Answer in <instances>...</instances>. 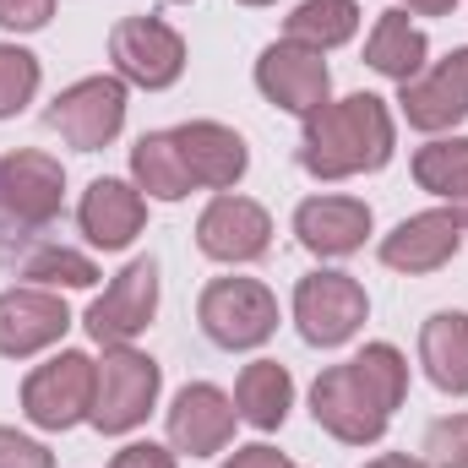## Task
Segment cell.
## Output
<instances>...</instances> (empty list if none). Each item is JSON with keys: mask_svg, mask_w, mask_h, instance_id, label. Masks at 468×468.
<instances>
[{"mask_svg": "<svg viewBox=\"0 0 468 468\" xmlns=\"http://www.w3.org/2000/svg\"><path fill=\"white\" fill-rule=\"evenodd\" d=\"M409 392V359L392 344H365L349 365H333L311 387V414L322 431H333L349 447L381 441L392 409Z\"/></svg>", "mask_w": 468, "mask_h": 468, "instance_id": "1", "label": "cell"}, {"mask_svg": "<svg viewBox=\"0 0 468 468\" xmlns=\"http://www.w3.org/2000/svg\"><path fill=\"white\" fill-rule=\"evenodd\" d=\"M392 158V115L376 93H349L344 104H322L305 115L300 164L316 180H349L365 169H381Z\"/></svg>", "mask_w": 468, "mask_h": 468, "instance_id": "2", "label": "cell"}, {"mask_svg": "<svg viewBox=\"0 0 468 468\" xmlns=\"http://www.w3.org/2000/svg\"><path fill=\"white\" fill-rule=\"evenodd\" d=\"M202 333L218 344V349H256L278 333V300L267 283L256 278H218L202 289Z\"/></svg>", "mask_w": 468, "mask_h": 468, "instance_id": "3", "label": "cell"}, {"mask_svg": "<svg viewBox=\"0 0 468 468\" xmlns=\"http://www.w3.org/2000/svg\"><path fill=\"white\" fill-rule=\"evenodd\" d=\"M158 359H147V354L115 349L104 354V365H99V381H93V425L104 431V436H125V431H136L142 420H147V409L158 403Z\"/></svg>", "mask_w": 468, "mask_h": 468, "instance_id": "4", "label": "cell"}, {"mask_svg": "<svg viewBox=\"0 0 468 468\" xmlns=\"http://www.w3.org/2000/svg\"><path fill=\"white\" fill-rule=\"evenodd\" d=\"M93 381H99V365L88 354H55L49 365H38L22 381V414L38 431H71L77 420L93 414Z\"/></svg>", "mask_w": 468, "mask_h": 468, "instance_id": "5", "label": "cell"}, {"mask_svg": "<svg viewBox=\"0 0 468 468\" xmlns=\"http://www.w3.org/2000/svg\"><path fill=\"white\" fill-rule=\"evenodd\" d=\"M365 311H370V300L349 272H311L294 289V322H300L305 344H316V349L349 344L365 322Z\"/></svg>", "mask_w": 468, "mask_h": 468, "instance_id": "6", "label": "cell"}, {"mask_svg": "<svg viewBox=\"0 0 468 468\" xmlns=\"http://www.w3.org/2000/svg\"><path fill=\"white\" fill-rule=\"evenodd\" d=\"M49 131H60L77 153H99L110 147L125 125V82L120 77H88L71 82L55 104H49Z\"/></svg>", "mask_w": 468, "mask_h": 468, "instance_id": "7", "label": "cell"}, {"mask_svg": "<svg viewBox=\"0 0 468 468\" xmlns=\"http://www.w3.org/2000/svg\"><path fill=\"white\" fill-rule=\"evenodd\" d=\"M256 88H261L278 110H289V115H316V110L327 104L333 77H327L322 49L283 38V44H267V49H261V60H256Z\"/></svg>", "mask_w": 468, "mask_h": 468, "instance_id": "8", "label": "cell"}, {"mask_svg": "<svg viewBox=\"0 0 468 468\" xmlns=\"http://www.w3.org/2000/svg\"><path fill=\"white\" fill-rule=\"evenodd\" d=\"M66 169L49 153H5L0 158V218L16 229H44L60 213Z\"/></svg>", "mask_w": 468, "mask_h": 468, "instance_id": "9", "label": "cell"}, {"mask_svg": "<svg viewBox=\"0 0 468 468\" xmlns=\"http://www.w3.org/2000/svg\"><path fill=\"white\" fill-rule=\"evenodd\" d=\"M110 55H115V71L136 88H169L186 71V44L158 16H125L110 33Z\"/></svg>", "mask_w": 468, "mask_h": 468, "instance_id": "10", "label": "cell"}, {"mask_svg": "<svg viewBox=\"0 0 468 468\" xmlns=\"http://www.w3.org/2000/svg\"><path fill=\"white\" fill-rule=\"evenodd\" d=\"M153 311H158V261L136 256L115 283L88 305V333L104 349H115V344H131L142 327H153Z\"/></svg>", "mask_w": 468, "mask_h": 468, "instance_id": "11", "label": "cell"}, {"mask_svg": "<svg viewBox=\"0 0 468 468\" xmlns=\"http://www.w3.org/2000/svg\"><path fill=\"white\" fill-rule=\"evenodd\" d=\"M66 327H71V311L60 294H49V289H5L0 294V354L5 359H27V354L60 344Z\"/></svg>", "mask_w": 468, "mask_h": 468, "instance_id": "12", "label": "cell"}, {"mask_svg": "<svg viewBox=\"0 0 468 468\" xmlns=\"http://www.w3.org/2000/svg\"><path fill=\"white\" fill-rule=\"evenodd\" d=\"M197 245L213 261H256L272 245V218L250 197H213L197 218Z\"/></svg>", "mask_w": 468, "mask_h": 468, "instance_id": "13", "label": "cell"}, {"mask_svg": "<svg viewBox=\"0 0 468 468\" xmlns=\"http://www.w3.org/2000/svg\"><path fill=\"white\" fill-rule=\"evenodd\" d=\"M234 420H239V409L218 387L191 381V387H180V398L169 409V441H175V452H191V458L224 452L234 436Z\"/></svg>", "mask_w": 468, "mask_h": 468, "instance_id": "14", "label": "cell"}, {"mask_svg": "<svg viewBox=\"0 0 468 468\" xmlns=\"http://www.w3.org/2000/svg\"><path fill=\"white\" fill-rule=\"evenodd\" d=\"M403 115L414 131H447L468 115V49H452L436 71L403 82Z\"/></svg>", "mask_w": 468, "mask_h": 468, "instance_id": "15", "label": "cell"}, {"mask_svg": "<svg viewBox=\"0 0 468 468\" xmlns=\"http://www.w3.org/2000/svg\"><path fill=\"white\" fill-rule=\"evenodd\" d=\"M463 245V224L452 213H414L381 239V261L398 272H436L458 256Z\"/></svg>", "mask_w": 468, "mask_h": 468, "instance_id": "16", "label": "cell"}, {"mask_svg": "<svg viewBox=\"0 0 468 468\" xmlns=\"http://www.w3.org/2000/svg\"><path fill=\"white\" fill-rule=\"evenodd\" d=\"M294 234L316 256H349L370 234V207L354 202V197H311L294 213Z\"/></svg>", "mask_w": 468, "mask_h": 468, "instance_id": "17", "label": "cell"}, {"mask_svg": "<svg viewBox=\"0 0 468 468\" xmlns=\"http://www.w3.org/2000/svg\"><path fill=\"white\" fill-rule=\"evenodd\" d=\"M175 147H180V158H186V169H191V180L197 186H213V191H229L234 180L245 175V142L234 136L229 125H218V120H191V125H180L175 131Z\"/></svg>", "mask_w": 468, "mask_h": 468, "instance_id": "18", "label": "cell"}, {"mask_svg": "<svg viewBox=\"0 0 468 468\" xmlns=\"http://www.w3.org/2000/svg\"><path fill=\"white\" fill-rule=\"evenodd\" d=\"M82 234L99 245V250H125L142 224H147V202L142 191H131L125 180H93L88 197H82Z\"/></svg>", "mask_w": 468, "mask_h": 468, "instance_id": "19", "label": "cell"}, {"mask_svg": "<svg viewBox=\"0 0 468 468\" xmlns=\"http://www.w3.org/2000/svg\"><path fill=\"white\" fill-rule=\"evenodd\" d=\"M420 365H425V376L441 392H452V398L468 392V316L463 311H436L425 322V333H420Z\"/></svg>", "mask_w": 468, "mask_h": 468, "instance_id": "20", "label": "cell"}, {"mask_svg": "<svg viewBox=\"0 0 468 468\" xmlns=\"http://www.w3.org/2000/svg\"><path fill=\"white\" fill-rule=\"evenodd\" d=\"M289 403H294V381L278 359H256L239 370V387H234L239 420H250L256 431H278L289 420Z\"/></svg>", "mask_w": 468, "mask_h": 468, "instance_id": "21", "label": "cell"}, {"mask_svg": "<svg viewBox=\"0 0 468 468\" xmlns=\"http://www.w3.org/2000/svg\"><path fill=\"white\" fill-rule=\"evenodd\" d=\"M425 55H431V44H425V33L409 22V11H381L376 33H370V44H365V60H370L381 77H392V82H414L420 66H425Z\"/></svg>", "mask_w": 468, "mask_h": 468, "instance_id": "22", "label": "cell"}, {"mask_svg": "<svg viewBox=\"0 0 468 468\" xmlns=\"http://www.w3.org/2000/svg\"><path fill=\"white\" fill-rule=\"evenodd\" d=\"M131 175H136V191L158 197V202H180L197 180L175 147V131H147L136 147H131Z\"/></svg>", "mask_w": 468, "mask_h": 468, "instance_id": "23", "label": "cell"}, {"mask_svg": "<svg viewBox=\"0 0 468 468\" xmlns=\"http://www.w3.org/2000/svg\"><path fill=\"white\" fill-rule=\"evenodd\" d=\"M354 27H359V5H354V0H305V5H294V16H289V38H294V44H311V49H338V44H349Z\"/></svg>", "mask_w": 468, "mask_h": 468, "instance_id": "24", "label": "cell"}, {"mask_svg": "<svg viewBox=\"0 0 468 468\" xmlns=\"http://www.w3.org/2000/svg\"><path fill=\"white\" fill-rule=\"evenodd\" d=\"M414 180L431 191V197H463L468 191V136H441L431 147L414 153Z\"/></svg>", "mask_w": 468, "mask_h": 468, "instance_id": "25", "label": "cell"}, {"mask_svg": "<svg viewBox=\"0 0 468 468\" xmlns=\"http://www.w3.org/2000/svg\"><path fill=\"white\" fill-rule=\"evenodd\" d=\"M16 272H22V278H38V283H66V289L99 283V267H93L88 256H77V250H66V245H49V239H38V234H33V250L16 256Z\"/></svg>", "mask_w": 468, "mask_h": 468, "instance_id": "26", "label": "cell"}, {"mask_svg": "<svg viewBox=\"0 0 468 468\" xmlns=\"http://www.w3.org/2000/svg\"><path fill=\"white\" fill-rule=\"evenodd\" d=\"M38 93V60L16 44H0V120L16 115Z\"/></svg>", "mask_w": 468, "mask_h": 468, "instance_id": "27", "label": "cell"}, {"mask_svg": "<svg viewBox=\"0 0 468 468\" xmlns=\"http://www.w3.org/2000/svg\"><path fill=\"white\" fill-rule=\"evenodd\" d=\"M425 452L436 468H468V414H452V420H436L425 431Z\"/></svg>", "mask_w": 468, "mask_h": 468, "instance_id": "28", "label": "cell"}, {"mask_svg": "<svg viewBox=\"0 0 468 468\" xmlns=\"http://www.w3.org/2000/svg\"><path fill=\"white\" fill-rule=\"evenodd\" d=\"M0 468H55V458H49V447H38V441L0 425Z\"/></svg>", "mask_w": 468, "mask_h": 468, "instance_id": "29", "label": "cell"}, {"mask_svg": "<svg viewBox=\"0 0 468 468\" xmlns=\"http://www.w3.org/2000/svg\"><path fill=\"white\" fill-rule=\"evenodd\" d=\"M55 16V0H0V27L11 33H38Z\"/></svg>", "mask_w": 468, "mask_h": 468, "instance_id": "30", "label": "cell"}, {"mask_svg": "<svg viewBox=\"0 0 468 468\" xmlns=\"http://www.w3.org/2000/svg\"><path fill=\"white\" fill-rule=\"evenodd\" d=\"M110 468H175V452L169 447H153V441H131V447L115 452Z\"/></svg>", "mask_w": 468, "mask_h": 468, "instance_id": "31", "label": "cell"}, {"mask_svg": "<svg viewBox=\"0 0 468 468\" xmlns=\"http://www.w3.org/2000/svg\"><path fill=\"white\" fill-rule=\"evenodd\" d=\"M224 468H289L283 452H272V447H239Z\"/></svg>", "mask_w": 468, "mask_h": 468, "instance_id": "32", "label": "cell"}, {"mask_svg": "<svg viewBox=\"0 0 468 468\" xmlns=\"http://www.w3.org/2000/svg\"><path fill=\"white\" fill-rule=\"evenodd\" d=\"M458 0H409V11H420V16H447Z\"/></svg>", "mask_w": 468, "mask_h": 468, "instance_id": "33", "label": "cell"}, {"mask_svg": "<svg viewBox=\"0 0 468 468\" xmlns=\"http://www.w3.org/2000/svg\"><path fill=\"white\" fill-rule=\"evenodd\" d=\"M365 468H431V463H420L409 452H387V458H376V463H365Z\"/></svg>", "mask_w": 468, "mask_h": 468, "instance_id": "34", "label": "cell"}, {"mask_svg": "<svg viewBox=\"0 0 468 468\" xmlns=\"http://www.w3.org/2000/svg\"><path fill=\"white\" fill-rule=\"evenodd\" d=\"M452 218H458V224H463V229H468V191H463V197H458V202H452Z\"/></svg>", "mask_w": 468, "mask_h": 468, "instance_id": "35", "label": "cell"}, {"mask_svg": "<svg viewBox=\"0 0 468 468\" xmlns=\"http://www.w3.org/2000/svg\"><path fill=\"white\" fill-rule=\"evenodd\" d=\"M245 5H272V0H245Z\"/></svg>", "mask_w": 468, "mask_h": 468, "instance_id": "36", "label": "cell"}, {"mask_svg": "<svg viewBox=\"0 0 468 468\" xmlns=\"http://www.w3.org/2000/svg\"><path fill=\"white\" fill-rule=\"evenodd\" d=\"M289 468H294V463H289Z\"/></svg>", "mask_w": 468, "mask_h": 468, "instance_id": "37", "label": "cell"}]
</instances>
